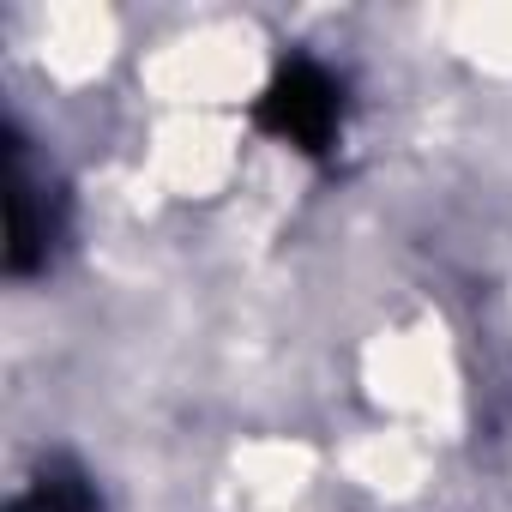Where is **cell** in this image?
<instances>
[{
	"label": "cell",
	"mask_w": 512,
	"mask_h": 512,
	"mask_svg": "<svg viewBox=\"0 0 512 512\" xmlns=\"http://www.w3.org/2000/svg\"><path fill=\"white\" fill-rule=\"evenodd\" d=\"M260 121H266L278 139L320 151V145L332 139V127H338V91H332V79H326L320 67H290V73L266 91Z\"/></svg>",
	"instance_id": "1"
},
{
	"label": "cell",
	"mask_w": 512,
	"mask_h": 512,
	"mask_svg": "<svg viewBox=\"0 0 512 512\" xmlns=\"http://www.w3.org/2000/svg\"><path fill=\"white\" fill-rule=\"evenodd\" d=\"M37 506H43V512H97V494H91L73 470H49Z\"/></svg>",
	"instance_id": "2"
}]
</instances>
